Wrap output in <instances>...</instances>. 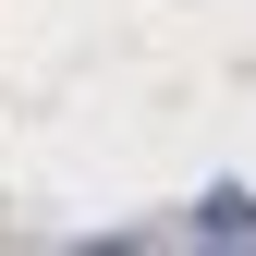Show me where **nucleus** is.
Segmentation results:
<instances>
[{"mask_svg": "<svg viewBox=\"0 0 256 256\" xmlns=\"http://www.w3.org/2000/svg\"><path fill=\"white\" fill-rule=\"evenodd\" d=\"M196 232H208V244H256V196H208Z\"/></svg>", "mask_w": 256, "mask_h": 256, "instance_id": "f257e3e1", "label": "nucleus"}]
</instances>
